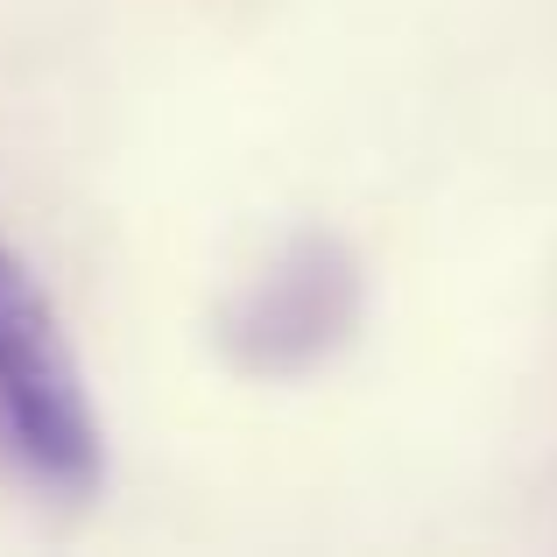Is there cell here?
Here are the masks:
<instances>
[{
    "label": "cell",
    "instance_id": "cell-1",
    "mask_svg": "<svg viewBox=\"0 0 557 557\" xmlns=\"http://www.w3.org/2000/svg\"><path fill=\"white\" fill-rule=\"evenodd\" d=\"M0 459L50 502H85L107 473L99 417L71 368L64 325L14 247H0Z\"/></svg>",
    "mask_w": 557,
    "mask_h": 557
},
{
    "label": "cell",
    "instance_id": "cell-2",
    "mask_svg": "<svg viewBox=\"0 0 557 557\" xmlns=\"http://www.w3.org/2000/svg\"><path fill=\"white\" fill-rule=\"evenodd\" d=\"M360 325V255L332 233L289 240L219 318V354L255 381L325 368Z\"/></svg>",
    "mask_w": 557,
    "mask_h": 557
}]
</instances>
